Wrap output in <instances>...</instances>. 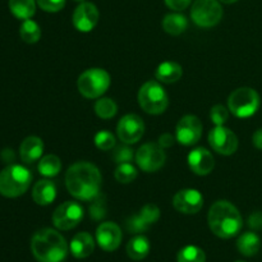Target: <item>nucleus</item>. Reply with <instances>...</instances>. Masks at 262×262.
Segmentation results:
<instances>
[{
    "label": "nucleus",
    "mask_w": 262,
    "mask_h": 262,
    "mask_svg": "<svg viewBox=\"0 0 262 262\" xmlns=\"http://www.w3.org/2000/svg\"><path fill=\"white\" fill-rule=\"evenodd\" d=\"M229 118V109L224 105H215L210 110V119L215 125H224Z\"/></svg>",
    "instance_id": "nucleus-34"
},
{
    "label": "nucleus",
    "mask_w": 262,
    "mask_h": 262,
    "mask_svg": "<svg viewBox=\"0 0 262 262\" xmlns=\"http://www.w3.org/2000/svg\"><path fill=\"white\" fill-rule=\"evenodd\" d=\"M102 177L96 165L78 161L69 166L66 174V186L69 193L81 201H92L100 193Z\"/></svg>",
    "instance_id": "nucleus-1"
},
{
    "label": "nucleus",
    "mask_w": 262,
    "mask_h": 262,
    "mask_svg": "<svg viewBox=\"0 0 262 262\" xmlns=\"http://www.w3.org/2000/svg\"><path fill=\"white\" fill-rule=\"evenodd\" d=\"M137 169H136V166H133L130 163L119 164L114 171L115 179H117L119 183L123 184L132 183V182L137 178Z\"/></svg>",
    "instance_id": "nucleus-30"
},
{
    "label": "nucleus",
    "mask_w": 262,
    "mask_h": 262,
    "mask_svg": "<svg viewBox=\"0 0 262 262\" xmlns=\"http://www.w3.org/2000/svg\"><path fill=\"white\" fill-rule=\"evenodd\" d=\"M138 104L143 112L151 115L163 114L169 105L165 89L158 81H147L138 91Z\"/></svg>",
    "instance_id": "nucleus-5"
},
{
    "label": "nucleus",
    "mask_w": 262,
    "mask_h": 262,
    "mask_svg": "<svg viewBox=\"0 0 262 262\" xmlns=\"http://www.w3.org/2000/svg\"><path fill=\"white\" fill-rule=\"evenodd\" d=\"M110 82V74L105 69L91 68L78 77L77 89L86 99H99L107 91Z\"/></svg>",
    "instance_id": "nucleus-6"
},
{
    "label": "nucleus",
    "mask_w": 262,
    "mask_h": 262,
    "mask_svg": "<svg viewBox=\"0 0 262 262\" xmlns=\"http://www.w3.org/2000/svg\"><path fill=\"white\" fill-rule=\"evenodd\" d=\"M137 215L142 219V222L150 228L151 225L155 224L159 220V217H160V210H159V207L156 206V205L147 204L138 211Z\"/></svg>",
    "instance_id": "nucleus-32"
},
{
    "label": "nucleus",
    "mask_w": 262,
    "mask_h": 262,
    "mask_svg": "<svg viewBox=\"0 0 262 262\" xmlns=\"http://www.w3.org/2000/svg\"><path fill=\"white\" fill-rule=\"evenodd\" d=\"M19 35L25 42L27 43H35L40 40L41 37V28L35 20L26 19L23 20V23L20 25L19 28Z\"/></svg>",
    "instance_id": "nucleus-27"
},
{
    "label": "nucleus",
    "mask_w": 262,
    "mask_h": 262,
    "mask_svg": "<svg viewBox=\"0 0 262 262\" xmlns=\"http://www.w3.org/2000/svg\"><path fill=\"white\" fill-rule=\"evenodd\" d=\"M207 222L211 232L224 239L235 237L243 227V219L239 210L225 200L216 201L210 207Z\"/></svg>",
    "instance_id": "nucleus-2"
},
{
    "label": "nucleus",
    "mask_w": 262,
    "mask_h": 262,
    "mask_svg": "<svg viewBox=\"0 0 262 262\" xmlns=\"http://www.w3.org/2000/svg\"><path fill=\"white\" fill-rule=\"evenodd\" d=\"M150 252V242L145 235H136L128 242L127 253L132 260H143Z\"/></svg>",
    "instance_id": "nucleus-24"
},
{
    "label": "nucleus",
    "mask_w": 262,
    "mask_h": 262,
    "mask_svg": "<svg viewBox=\"0 0 262 262\" xmlns=\"http://www.w3.org/2000/svg\"><path fill=\"white\" fill-rule=\"evenodd\" d=\"M83 207L76 201H67L59 205L53 214V224L59 230H71L83 219Z\"/></svg>",
    "instance_id": "nucleus-10"
},
{
    "label": "nucleus",
    "mask_w": 262,
    "mask_h": 262,
    "mask_svg": "<svg viewBox=\"0 0 262 262\" xmlns=\"http://www.w3.org/2000/svg\"><path fill=\"white\" fill-rule=\"evenodd\" d=\"M177 260L178 262H205L206 255L197 246H186L178 252Z\"/></svg>",
    "instance_id": "nucleus-29"
},
{
    "label": "nucleus",
    "mask_w": 262,
    "mask_h": 262,
    "mask_svg": "<svg viewBox=\"0 0 262 262\" xmlns=\"http://www.w3.org/2000/svg\"><path fill=\"white\" fill-rule=\"evenodd\" d=\"M145 133V123L137 114H127L117 125V135L125 145H135Z\"/></svg>",
    "instance_id": "nucleus-12"
},
{
    "label": "nucleus",
    "mask_w": 262,
    "mask_h": 262,
    "mask_svg": "<svg viewBox=\"0 0 262 262\" xmlns=\"http://www.w3.org/2000/svg\"><path fill=\"white\" fill-rule=\"evenodd\" d=\"M71 252L76 258H86L94 252L95 241L87 232L77 233L71 241Z\"/></svg>",
    "instance_id": "nucleus-20"
},
{
    "label": "nucleus",
    "mask_w": 262,
    "mask_h": 262,
    "mask_svg": "<svg viewBox=\"0 0 262 262\" xmlns=\"http://www.w3.org/2000/svg\"><path fill=\"white\" fill-rule=\"evenodd\" d=\"M100 13L94 3H81L74 9L73 13V26L79 32H90L96 27L99 22Z\"/></svg>",
    "instance_id": "nucleus-15"
},
{
    "label": "nucleus",
    "mask_w": 262,
    "mask_h": 262,
    "mask_svg": "<svg viewBox=\"0 0 262 262\" xmlns=\"http://www.w3.org/2000/svg\"><path fill=\"white\" fill-rule=\"evenodd\" d=\"M135 158V154H133V150L130 147H128V145L124 146H118L115 147V150L113 151V160L119 165V164L129 163L132 161V159Z\"/></svg>",
    "instance_id": "nucleus-35"
},
{
    "label": "nucleus",
    "mask_w": 262,
    "mask_h": 262,
    "mask_svg": "<svg viewBox=\"0 0 262 262\" xmlns=\"http://www.w3.org/2000/svg\"><path fill=\"white\" fill-rule=\"evenodd\" d=\"M125 228H127L128 232L130 233H143L148 229L147 225L142 222V219H141L137 214L132 215L129 219H127V222H125Z\"/></svg>",
    "instance_id": "nucleus-36"
},
{
    "label": "nucleus",
    "mask_w": 262,
    "mask_h": 262,
    "mask_svg": "<svg viewBox=\"0 0 262 262\" xmlns=\"http://www.w3.org/2000/svg\"><path fill=\"white\" fill-rule=\"evenodd\" d=\"M173 206L182 214H197L204 206V196L193 188L181 189L173 197Z\"/></svg>",
    "instance_id": "nucleus-14"
},
{
    "label": "nucleus",
    "mask_w": 262,
    "mask_h": 262,
    "mask_svg": "<svg viewBox=\"0 0 262 262\" xmlns=\"http://www.w3.org/2000/svg\"><path fill=\"white\" fill-rule=\"evenodd\" d=\"M163 28L169 35L178 36L188 28V19L186 15L179 14V13H170L164 17Z\"/></svg>",
    "instance_id": "nucleus-23"
},
{
    "label": "nucleus",
    "mask_w": 262,
    "mask_h": 262,
    "mask_svg": "<svg viewBox=\"0 0 262 262\" xmlns=\"http://www.w3.org/2000/svg\"><path fill=\"white\" fill-rule=\"evenodd\" d=\"M223 13L219 0H196L192 5L191 18L199 27L210 28L222 20Z\"/></svg>",
    "instance_id": "nucleus-8"
},
{
    "label": "nucleus",
    "mask_w": 262,
    "mask_h": 262,
    "mask_svg": "<svg viewBox=\"0 0 262 262\" xmlns=\"http://www.w3.org/2000/svg\"><path fill=\"white\" fill-rule=\"evenodd\" d=\"M237 248L243 256H255L261 248V239L256 233L246 232L238 238Z\"/></svg>",
    "instance_id": "nucleus-22"
},
{
    "label": "nucleus",
    "mask_w": 262,
    "mask_h": 262,
    "mask_svg": "<svg viewBox=\"0 0 262 262\" xmlns=\"http://www.w3.org/2000/svg\"><path fill=\"white\" fill-rule=\"evenodd\" d=\"M74 2H79V3H83L84 0H74Z\"/></svg>",
    "instance_id": "nucleus-43"
},
{
    "label": "nucleus",
    "mask_w": 262,
    "mask_h": 262,
    "mask_svg": "<svg viewBox=\"0 0 262 262\" xmlns=\"http://www.w3.org/2000/svg\"><path fill=\"white\" fill-rule=\"evenodd\" d=\"M219 2L224 3V4H233V3L238 2V0H219Z\"/></svg>",
    "instance_id": "nucleus-42"
},
{
    "label": "nucleus",
    "mask_w": 262,
    "mask_h": 262,
    "mask_svg": "<svg viewBox=\"0 0 262 262\" xmlns=\"http://www.w3.org/2000/svg\"><path fill=\"white\" fill-rule=\"evenodd\" d=\"M31 251L38 262H61L68 255V245L60 233L43 228L33 234Z\"/></svg>",
    "instance_id": "nucleus-3"
},
{
    "label": "nucleus",
    "mask_w": 262,
    "mask_h": 262,
    "mask_svg": "<svg viewBox=\"0 0 262 262\" xmlns=\"http://www.w3.org/2000/svg\"><path fill=\"white\" fill-rule=\"evenodd\" d=\"M252 142L256 148L262 150V128H260V129H257L255 133H253Z\"/></svg>",
    "instance_id": "nucleus-41"
},
{
    "label": "nucleus",
    "mask_w": 262,
    "mask_h": 262,
    "mask_svg": "<svg viewBox=\"0 0 262 262\" xmlns=\"http://www.w3.org/2000/svg\"><path fill=\"white\" fill-rule=\"evenodd\" d=\"M43 154V142L40 137L30 136L20 143L19 156L25 164H32L41 159Z\"/></svg>",
    "instance_id": "nucleus-18"
},
{
    "label": "nucleus",
    "mask_w": 262,
    "mask_h": 262,
    "mask_svg": "<svg viewBox=\"0 0 262 262\" xmlns=\"http://www.w3.org/2000/svg\"><path fill=\"white\" fill-rule=\"evenodd\" d=\"M95 113L101 119H112L117 115L118 105L117 102L109 97H100L95 104Z\"/></svg>",
    "instance_id": "nucleus-28"
},
{
    "label": "nucleus",
    "mask_w": 262,
    "mask_h": 262,
    "mask_svg": "<svg viewBox=\"0 0 262 262\" xmlns=\"http://www.w3.org/2000/svg\"><path fill=\"white\" fill-rule=\"evenodd\" d=\"M36 0H9V9L18 19H30L36 13Z\"/></svg>",
    "instance_id": "nucleus-25"
},
{
    "label": "nucleus",
    "mask_w": 262,
    "mask_h": 262,
    "mask_svg": "<svg viewBox=\"0 0 262 262\" xmlns=\"http://www.w3.org/2000/svg\"><path fill=\"white\" fill-rule=\"evenodd\" d=\"M174 143V137L170 135V133H164L159 137V145L161 146L163 148H168L171 147Z\"/></svg>",
    "instance_id": "nucleus-40"
},
{
    "label": "nucleus",
    "mask_w": 262,
    "mask_h": 262,
    "mask_svg": "<svg viewBox=\"0 0 262 262\" xmlns=\"http://www.w3.org/2000/svg\"><path fill=\"white\" fill-rule=\"evenodd\" d=\"M237 262H245V261H237Z\"/></svg>",
    "instance_id": "nucleus-44"
},
{
    "label": "nucleus",
    "mask_w": 262,
    "mask_h": 262,
    "mask_svg": "<svg viewBox=\"0 0 262 262\" xmlns=\"http://www.w3.org/2000/svg\"><path fill=\"white\" fill-rule=\"evenodd\" d=\"M164 2H165V4L171 10L181 12V10H184L186 8H188L191 5L192 0H164Z\"/></svg>",
    "instance_id": "nucleus-38"
},
{
    "label": "nucleus",
    "mask_w": 262,
    "mask_h": 262,
    "mask_svg": "<svg viewBox=\"0 0 262 262\" xmlns=\"http://www.w3.org/2000/svg\"><path fill=\"white\" fill-rule=\"evenodd\" d=\"M95 145L99 150L109 151L115 147V137L109 130H100L95 135Z\"/></svg>",
    "instance_id": "nucleus-33"
},
{
    "label": "nucleus",
    "mask_w": 262,
    "mask_h": 262,
    "mask_svg": "<svg viewBox=\"0 0 262 262\" xmlns=\"http://www.w3.org/2000/svg\"><path fill=\"white\" fill-rule=\"evenodd\" d=\"M248 225L255 230L262 229V212H253L248 219Z\"/></svg>",
    "instance_id": "nucleus-39"
},
{
    "label": "nucleus",
    "mask_w": 262,
    "mask_h": 262,
    "mask_svg": "<svg viewBox=\"0 0 262 262\" xmlns=\"http://www.w3.org/2000/svg\"><path fill=\"white\" fill-rule=\"evenodd\" d=\"M189 169L197 176H207L215 168V160L212 154L205 147H197L188 154Z\"/></svg>",
    "instance_id": "nucleus-17"
},
{
    "label": "nucleus",
    "mask_w": 262,
    "mask_h": 262,
    "mask_svg": "<svg viewBox=\"0 0 262 262\" xmlns=\"http://www.w3.org/2000/svg\"><path fill=\"white\" fill-rule=\"evenodd\" d=\"M202 136V123L196 115H184L176 128V140L183 146L196 145Z\"/></svg>",
    "instance_id": "nucleus-13"
},
{
    "label": "nucleus",
    "mask_w": 262,
    "mask_h": 262,
    "mask_svg": "<svg viewBox=\"0 0 262 262\" xmlns=\"http://www.w3.org/2000/svg\"><path fill=\"white\" fill-rule=\"evenodd\" d=\"M38 7L49 13H56L66 5V0H36Z\"/></svg>",
    "instance_id": "nucleus-37"
},
{
    "label": "nucleus",
    "mask_w": 262,
    "mask_h": 262,
    "mask_svg": "<svg viewBox=\"0 0 262 262\" xmlns=\"http://www.w3.org/2000/svg\"><path fill=\"white\" fill-rule=\"evenodd\" d=\"M90 216L94 220H101L106 216V199L102 193H99L89 207Z\"/></svg>",
    "instance_id": "nucleus-31"
},
{
    "label": "nucleus",
    "mask_w": 262,
    "mask_h": 262,
    "mask_svg": "<svg viewBox=\"0 0 262 262\" xmlns=\"http://www.w3.org/2000/svg\"><path fill=\"white\" fill-rule=\"evenodd\" d=\"M96 241L104 251H115L122 243V229L113 222L101 223L97 227Z\"/></svg>",
    "instance_id": "nucleus-16"
},
{
    "label": "nucleus",
    "mask_w": 262,
    "mask_h": 262,
    "mask_svg": "<svg viewBox=\"0 0 262 262\" xmlns=\"http://www.w3.org/2000/svg\"><path fill=\"white\" fill-rule=\"evenodd\" d=\"M38 171L41 176L48 177V178H53V177L58 176L61 170V163L60 159L56 155H45L43 158L40 159L37 166Z\"/></svg>",
    "instance_id": "nucleus-26"
},
{
    "label": "nucleus",
    "mask_w": 262,
    "mask_h": 262,
    "mask_svg": "<svg viewBox=\"0 0 262 262\" xmlns=\"http://www.w3.org/2000/svg\"><path fill=\"white\" fill-rule=\"evenodd\" d=\"M135 158L138 168L146 173H154L164 166L166 161V154L159 143L147 142L138 148Z\"/></svg>",
    "instance_id": "nucleus-9"
},
{
    "label": "nucleus",
    "mask_w": 262,
    "mask_h": 262,
    "mask_svg": "<svg viewBox=\"0 0 262 262\" xmlns=\"http://www.w3.org/2000/svg\"><path fill=\"white\" fill-rule=\"evenodd\" d=\"M260 95L251 87L234 90L228 99V109L237 118H250L260 107Z\"/></svg>",
    "instance_id": "nucleus-7"
},
{
    "label": "nucleus",
    "mask_w": 262,
    "mask_h": 262,
    "mask_svg": "<svg viewBox=\"0 0 262 262\" xmlns=\"http://www.w3.org/2000/svg\"><path fill=\"white\" fill-rule=\"evenodd\" d=\"M32 182V174L26 166L12 164L0 171V194L8 199L22 196Z\"/></svg>",
    "instance_id": "nucleus-4"
},
{
    "label": "nucleus",
    "mask_w": 262,
    "mask_h": 262,
    "mask_svg": "<svg viewBox=\"0 0 262 262\" xmlns=\"http://www.w3.org/2000/svg\"><path fill=\"white\" fill-rule=\"evenodd\" d=\"M32 199L40 206H48L56 199V184L49 179H41L33 186Z\"/></svg>",
    "instance_id": "nucleus-19"
},
{
    "label": "nucleus",
    "mask_w": 262,
    "mask_h": 262,
    "mask_svg": "<svg viewBox=\"0 0 262 262\" xmlns=\"http://www.w3.org/2000/svg\"><path fill=\"white\" fill-rule=\"evenodd\" d=\"M183 76V69L176 61H163L156 68L155 77L161 83H176Z\"/></svg>",
    "instance_id": "nucleus-21"
},
{
    "label": "nucleus",
    "mask_w": 262,
    "mask_h": 262,
    "mask_svg": "<svg viewBox=\"0 0 262 262\" xmlns=\"http://www.w3.org/2000/svg\"><path fill=\"white\" fill-rule=\"evenodd\" d=\"M209 143L214 151L224 156L233 155L238 148V137L224 125H215L209 133Z\"/></svg>",
    "instance_id": "nucleus-11"
}]
</instances>
